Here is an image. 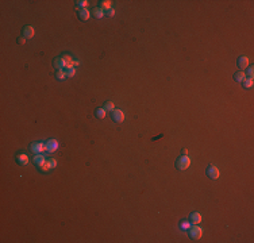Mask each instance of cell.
Here are the masks:
<instances>
[{
    "label": "cell",
    "mask_w": 254,
    "mask_h": 243,
    "mask_svg": "<svg viewBox=\"0 0 254 243\" xmlns=\"http://www.w3.org/2000/svg\"><path fill=\"white\" fill-rule=\"evenodd\" d=\"M189 165H190V158L188 155H180L176 161L177 170H185L189 168Z\"/></svg>",
    "instance_id": "6da1fadb"
},
{
    "label": "cell",
    "mask_w": 254,
    "mask_h": 243,
    "mask_svg": "<svg viewBox=\"0 0 254 243\" xmlns=\"http://www.w3.org/2000/svg\"><path fill=\"white\" fill-rule=\"evenodd\" d=\"M188 234H189V236L192 238L193 240H199L203 236V228H200L199 225H196V224H192L189 227V230H188Z\"/></svg>",
    "instance_id": "7a4b0ae2"
},
{
    "label": "cell",
    "mask_w": 254,
    "mask_h": 243,
    "mask_svg": "<svg viewBox=\"0 0 254 243\" xmlns=\"http://www.w3.org/2000/svg\"><path fill=\"white\" fill-rule=\"evenodd\" d=\"M205 174H207L208 178H211V180H218L219 176H220L219 169L216 168L215 165H210L208 168H207V170H205Z\"/></svg>",
    "instance_id": "3957f363"
},
{
    "label": "cell",
    "mask_w": 254,
    "mask_h": 243,
    "mask_svg": "<svg viewBox=\"0 0 254 243\" xmlns=\"http://www.w3.org/2000/svg\"><path fill=\"white\" fill-rule=\"evenodd\" d=\"M111 118H112L114 122H116V123H122L124 120V113L122 109H114V111H111Z\"/></svg>",
    "instance_id": "277c9868"
},
{
    "label": "cell",
    "mask_w": 254,
    "mask_h": 243,
    "mask_svg": "<svg viewBox=\"0 0 254 243\" xmlns=\"http://www.w3.org/2000/svg\"><path fill=\"white\" fill-rule=\"evenodd\" d=\"M31 151L34 154H42L43 151H46V146L42 142H35L31 144Z\"/></svg>",
    "instance_id": "5b68a950"
},
{
    "label": "cell",
    "mask_w": 254,
    "mask_h": 243,
    "mask_svg": "<svg viewBox=\"0 0 254 243\" xmlns=\"http://www.w3.org/2000/svg\"><path fill=\"white\" fill-rule=\"evenodd\" d=\"M45 146H46V151H47V153H53V151H56L57 149H58L60 143H58V141H56V139H49V141L45 143Z\"/></svg>",
    "instance_id": "8992f818"
},
{
    "label": "cell",
    "mask_w": 254,
    "mask_h": 243,
    "mask_svg": "<svg viewBox=\"0 0 254 243\" xmlns=\"http://www.w3.org/2000/svg\"><path fill=\"white\" fill-rule=\"evenodd\" d=\"M62 60H64V63H65V69H72V68H74V60L73 57H71L69 54H64Z\"/></svg>",
    "instance_id": "52a82bcc"
},
{
    "label": "cell",
    "mask_w": 254,
    "mask_h": 243,
    "mask_svg": "<svg viewBox=\"0 0 254 243\" xmlns=\"http://www.w3.org/2000/svg\"><path fill=\"white\" fill-rule=\"evenodd\" d=\"M236 63H238V68L241 70H245L246 68H249V58L246 56H241L236 61Z\"/></svg>",
    "instance_id": "ba28073f"
},
{
    "label": "cell",
    "mask_w": 254,
    "mask_h": 243,
    "mask_svg": "<svg viewBox=\"0 0 254 243\" xmlns=\"http://www.w3.org/2000/svg\"><path fill=\"white\" fill-rule=\"evenodd\" d=\"M34 34H35V31H34V27H31V26H25V27H23V37H25L26 39H27V38H32V37H34Z\"/></svg>",
    "instance_id": "9c48e42d"
},
{
    "label": "cell",
    "mask_w": 254,
    "mask_h": 243,
    "mask_svg": "<svg viewBox=\"0 0 254 243\" xmlns=\"http://www.w3.org/2000/svg\"><path fill=\"white\" fill-rule=\"evenodd\" d=\"M53 66L56 68L57 70H62V69H65V63H64L62 57H57L56 60L53 61Z\"/></svg>",
    "instance_id": "30bf717a"
},
{
    "label": "cell",
    "mask_w": 254,
    "mask_h": 243,
    "mask_svg": "<svg viewBox=\"0 0 254 243\" xmlns=\"http://www.w3.org/2000/svg\"><path fill=\"white\" fill-rule=\"evenodd\" d=\"M189 219H190L189 222L192 223V224H199V223L203 220V219H201V215L199 213V212H192L190 216H189Z\"/></svg>",
    "instance_id": "8fae6325"
},
{
    "label": "cell",
    "mask_w": 254,
    "mask_h": 243,
    "mask_svg": "<svg viewBox=\"0 0 254 243\" xmlns=\"http://www.w3.org/2000/svg\"><path fill=\"white\" fill-rule=\"evenodd\" d=\"M16 162H18L19 165H27L28 163V157L27 154H23V153H20V154L16 155Z\"/></svg>",
    "instance_id": "7c38bea8"
},
{
    "label": "cell",
    "mask_w": 254,
    "mask_h": 243,
    "mask_svg": "<svg viewBox=\"0 0 254 243\" xmlns=\"http://www.w3.org/2000/svg\"><path fill=\"white\" fill-rule=\"evenodd\" d=\"M78 19L80 20H88V18H89V11L87 10V8H84V10H78Z\"/></svg>",
    "instance_id": "4fadbf2b"
},
{
    "label": "cell",
    "mask_w": 254,
    "mask_h": 243,
    "mask_svg": "<svg viewBox=\"0 0 254 243\" xmlns=\"http://www.w3.org/2000/svg\"><path fill=\"white\" fill-rule=\"evenodd\" d=\"M45 161H46V158L43 154H34V157H32V162H34L35 165H41V163H43Z\"/></svg>",
    "instance_id": "5bb4252c"
},
{
    "label": "cell",
    "mask_w": 254,
    "mask_h": 243,
    "mask_svg": "<svg viewBox=\"0 0 254 243\" xmlns=\"http://www.w3.org/2000/svg\"><path fill=\"white\" fill-rule=\"evenodd\" d=\"M245 78H246V74H245L243 70H239V72H236V73L234 74V80L238 81V82H242Z\"/></svg>",
    "instance_id": "9a60e30c"
},
{
    "label": "cell",
    "mask_w": 254,
    "mask_h": 243,
    "mask_svg": "<svg viewBox=\"0 0 254 243\" xmlns=\"http://www.w3.org/2000/svg\"><path fill=\"white\" fill-rule=\"evenodd\" d=\"M37 168H38V170H41V172H49L52 168H50V163L47 162V159H46L43 163H41V165H37Z\"/></svg>",
    "instance_id": "2e32d148"
},
{
    "label": "cell",
    "mask_w": 254,
    "mask_h": 243,
    "mask_svg": "<svg viewBox=\"0 0 254 243\" xmlns=\"http://www.w3.org/2000/svg\"><path fill=\"white\" fill-rule=\"evenodd\" d=\"M111 6H112V1H111V0H102V1H100V8H102L103 11L104 10L108 11L109 8H111Z\"/></svg>",
    "instance_id": "e0dca14e"
},
{
    "label": "cell",
    "mask_w": 254,
    "mask_h": 243,
    "mask_svg": "<svg viewBox=\"0 0 254 243\" xmlns=\"http://www.w3.org/2000/svg\"><path fill=\"white\" fill-rule=\"evenodd\" d=\"M93 15H95V18H97V19H102L104 15H106V12L102 10L100 7H97V8H93Z\"/></svg>",
    "instance_id": "ac0fdd59"
},
{
    "label": "cell",
    "mask_w": 254,
    "mask_h": 243,
    "mask_svg": "<svg viewBox=\"0 0 254 243\" xmlns=\"http://www.w3.org/2000/svg\"><path fill=\"white\" fill-rule=\"evenodd\" d=\"M106 109L104 108H97L95 111V115H96V118H97V119H104V118H106Z\"/></svg>",
    "instance_id": "d6986e66"
},
{
    "label": "cell",
    "mask_w": 254,
    "mask_h": 243,
    "mask_svg": "<svg viewBox=\"0 0 254 243\" xmlns=\"http://www.w3.org/2000/svg\"><path fill=\"white\" fill-rule=\"evenodd\" d=\"M242 87H243L245 89H249V88H251V87H253V78H249V77H246L243 81H242Z\"/></svg>",
    "instance_id": "ffe728a7"
},
{
    "label": "cell",
    "mask_w": 254,
    "mask_h": 243,
    "mask_svg": "<svg viewBox=\"0 0 254 243\" xmlns=\"http://www.w3.org/2000/svg\"><path fill=\"white\" fill-rule=\"evenodd\" d=\"M190 225H192V223H190L189 220H184V222L180 223V230L181 231H188Z\"/></svg>",
    "instance_id": "44dd1931"
},
{
    "label": "cell",
    "mask_w": 254,
    "mask_h": 243,
    "mask_svg": "<svg viewBox=\"0 0 254 243\" xmlns=\"http://www.w3.org/2000/svg\"><path fill=\"white\" fill-rule=\"evenodd\" d=\"M88 1L87 0H80V1H76V6H77L78 10H84V8L88 7Z\"/></svg>",
    "instance_id": "7402d4cb"
},
{
    "label": "cell",
    "mask_w": 254,
    "mask_h": 243,
    "mask_svg": "<svg viewBox=\"0 0 254 243\" xmlns=\"http://www.w3.org/2000/svg\"><path fill=\"white\" fill-rule=\"evenodd\" d=\"M103 108L106 109V111H114V109H115V106H114L112 101H107L106 104H104V107H103Z\"/></svg>",
    "instance_id": "603a6c76"
},
{
    "label": "cell",
    "mask_w": 254,
    "mask_h": 243,
    "mask_svg": "<svg viewBox=\"0 0 254 243\" xmlns=\"http://www.w3.org/2000/svg\"><path fill=\"white\" fill-rule=\"evenodd\" d=\"M65 77H66V74H65V72L64 70H57L56 72V78L57 80H64Z\"/></svg>",
    "instance_id": "cb8c5ba5"
},
{
    "label": "cell",
    "mask_w": 254,
    "mask_h": 243,
    "mask_svg": "<svg viewBox=\"0 0 254 243\" xmlns=\"http://www.w3.org/2000/svg\"><path fill=\"white\" fill-rule=\"evenodd\" d=\"M65 74H66V77H73L74 74H76V68H72V69H66V70H65Z\"/></svg>",
    "instance_id": "d4e9b609"
},
{
    "label": "cell",
    "mask_w": 254,
    "mask_h": 243,
    "mask_svg": "<svg viewBox=\"0 0 254 243\" xmlns=\"http://www.w3.org/2000/svg\"><path fill=\"white\" fill-rule=\"evenodd\" d=\"M47 162H49V163H50V168H52V169H54V168H56V166H57V159H54V158H50V159H47Z\"/></svg>",
    "instance_id": "484cf974"
},
{
    "label": "cell",
    "mask_w": 254,
    "mask_h": 243,
    "mask_svg": "<svg viewBox=\"0 0 254 243\" xmlns=\"http://www.w3.org/2000/svg\"><path fill=\"white\" fill-rule=\"evenodd\" d=\"M106 15L108 16V18H112L114 15H115V10H114V8H109V10L106 12Z\"/></svg>",
    "instance_id": "4316f807"
},
{
    "label": "cell",
    "mask_w": 254,
    "mask_h": 243,
    "mask_svg": "<svg viewBox=\"0 0 254 243\" xmlns=\"http://www.w3.org/2000/svg\"><path fill=\"white\" fill-rule=\"evenodd\" d=\"M253 74H254V69H253V66H250L247 69V76H249V78H253Z\"/></svg>",
    "instance_id": "83f0119b"
},
{
    "label": "cell",
    "mask_w": 254,
    "mask_h": 243,
    "mask_svg": "<svg viewBox=\"0 0 254 243\" xmlns=\"http://www.w3.org/2000/svg\"><path fill=\"white\" fill-rule=\"evenodd\" d=\"M16 42H18L19 45H25V43H26V38H25V37H20V38L16 39Z\"/></svg>",
    "instance_id": "f1b7e54d"
},
{
    "label": "cell",
    "mask_w": 254,
    "mask_h": 243,
    "mask_svg": "<svg viewBox=\"0 0 254 243\" xmlns=\"http://www.w3.org/2000/svg\"><path fill=\"white\" fill-rule=\"evenodd\" d=\"M181 154H183V155H187V154H188V150H187V149H183V150H181Z\"/></svg>",
    "instance_id": "f546056e"
},
{
    "label": "cell",
    "mask_w": 254,
    "mask_h": 243,
    "mask_svg": "<svg viewBox=\"0 0 254 243\" xmlns=\"http://www.w3.org/2000/svg\"><path fill=\"white\" fill-rule=\"evenodd\" d=\"M77 65H80V61H78V60H74V66H77Z\"/></svg>",
    "instance_id": "4dcf8cb0"
}]
</instances>
